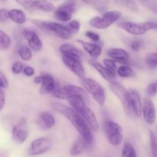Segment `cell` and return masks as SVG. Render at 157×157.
<instances>
[{
  "instance_id": "obj_1",
  "label": "cell",
  "mask_w": 157,
  "mask_h": 157,
  "mask_svg": "<svg viewBox=\"0 0 157 157\" xmlns=\"http://www.w3.org/2000/svg\"><path fill=\"white\" fill-rule=\"evenodd\" d=\"M52 107L54 110L62 114L71 123L81 137L83 138L88 145L92 144L94 141V136L91 128L87 121L79 113H77L73 108H70L67 106L58 103H53L52 104Z\"/></svg>"
},
{
  "instance_id": "obj_2",
  "label": "cell",
  "mask_w": 157,
  "mask_h": 157,
  "mask_svg": "<svg viewBox=\"0 0 157 157\" xmlns=\"http://www.w3.org/2000/svg\"><path fill=\"white\" fill-rule=\"evenodd\" d=\"M72 108L79 113L86 121L91 130L97 133L99 131V123L93 110L87 105L82 96H76L68 100Z\"/></svg>"
},
{
  "instance_id": "obj_3",
  "label": "cell",
  "mask_w": 157,
  "mask_h": 157,
  "mask_svg": "<svg viewBox=\"0 0 157 157\" xmlns=\"http://www.w3.org/2000/svg\"><path fill=\"white\" fill-rule=\"evenodd\" d=\"M33 23L44 31L53 32L59 38L64 40H68L71 38L72 32L67 26L52 21H41L33 20Z\"/></svg>"
},
{
  "instance_id": "obj_4",
  "label": "cell",
  "mask_w": 157,
  "mask_h": 157,
  "mask_svg": "<svg viewBox=\"0 0 157 157\" xmlns=\"http://www.w3.org/2000/svg\"><path fill=\"white\" fill-rule=\"evenodd\" d=\"M82 84L84 90L91 95L98 105L103 107L106 101V93L101 84L92 78L82 79Z\"/></svg>"
},
{
  "instance_id": "obj_5",
  "label": "cell",
  "mask_w": 157,
  "mask_h": 157,
  "mask_svg": "<svg viewBox=\"0 0 157 157\" xmlns=\"http://www.w3.org/2000/svg\"><path fill=\"white\" fill-rule=\"evenodd\" d=\"M121 15L122 13L119 11H108L104 12L101 16H96L91 18L90 20V25L94 29L104 30L117 21Z\"/></svg>"
},
{
  "instance_id": "obj_6",
  "label": "cell",
  "mask_w": 157,
  "mask_h": 157,
  "mask_svg": "<svg viewBox=\"0 0 157 157\" xmlns=\"http://www.w3.org/2000/svg\"><path fill=\"white\" fill-rule=\"evenodd\" d=\"M104 130L109 144L112 146H119L122 143L124 139L123 130L119 124L110 120H107L104 121Z\"/></svg>"
},
{
  "instance_id": "obj_7",
  "label": "cell",
  "mask_w": 157,
  "mask_h": 157,
  "mask_svg": "<svg viewBox=\"0 0 157 157\" xmlns=\"http://www.w3.org/2000/svg\"><path fill=\"white\" fill-rule=\"evenodd\" d=\"M52 95L54 98L59 100H69L76 96H82L83 98L86 96L84 88L73 84H69L55 89Z\"/></svg>"
},
{
  "instance_id": "obj_8",
  "label": "cell",
  "mask_w": 157,
  "mask_h": 157,
  "mask_svg": "<svg viewBox=\"0 0 157 157\" xmlns=\"http://www.w3.org/2000/svg\"><path fill=\"white\" fill-rule=\"evenodd\" d=\"M53 141L48 137H40L34 140L29 147L28 153L30 156H39L47 153L52 149Z\"/></svg>"
},
{
  "instance_id": "obj_9",
  "label": "cell",
  "mask_w": 157,
  "mask_h": 157,
  "mask_svg": "<svg viewBox=\"0 0 157 157\" xmlns=\"http://www.w3.org/2000/svg\"><path fill=\"white\" fill-rule=\"evenodd\" d=\"M76 10V1L75 0H67L61 5L54 12L55 18L61 21L67 22L70 21L72 15Z\"/></svg>"
},
{
  "instance_id": "obj_10",
  "label": "cell",
  "mask_w": 157,
  "mask_h": 157,
  "mask_svg": "<svg viewBox=\"0 0 157 157\" xmlns=\"http://www.w3.org/2000/svg\"><path fill=\"white\" fill-rule=\"evenodd\" d=\"M109 87L112 93L120 100L126 112L127 113H131L130 107H129L128 90L119 82H117L115 81L109 82Z\"/></svg>"
},
{
  "instance_id": "obj_11",
  "label": "cell",
  "mask_w": 157,
  "mask_h": 157,
  "mask_svg": "<svg viewBox=\"0 0 157 157\" xmlns=\"http://www.w3.org/2000/svg\"><path fill=\"white\" fill-rule=\"evenodd\" d=\"M62 61L64 65L74 74L81 79L85 78V70L84 66L80 61V59L75 57L62 55Z\"/></svg>"
},
{
  "instance_id": "obj_12",
  "label": "cell",
  "mask_w": 157,
  "mask_h": 157,
  "mask_svg": "<svg viewBox=\"0 0 157 157\" xmlns=\"http://www.w3.org/2000/svg\"><path fill=\"white\" fill-rule=\"evenodd\" d=\"M128 101L130 113L140 117L142 115L143 103L140 94L136 89L130 88L128 90Z\"/></svg>"
},
{
  "instance_id": "obj_13",
  "label": "cell",
  "mask_w": 157,
  "mask_h": 157,
  "mask_svg": "<svg viewBox=\"0 0 157 157\" xmlns=\"http://www.w3.org/2000/svg\"><path fill=\"white\" fill-rule=\"evenodd\" d=\"M12 138L18 144H21L26 141L29 136V130L27 127V122L25 118H21L15 125L12 127Z\"/></svg>"
},
{
  "instance_id": "obj_14",
  "label": "cell",
  "mask_w": 157,
  "mask_h": 157,
  "mask_svg": "<svg viewBox=\"0 0 157 157\" xmlns=\"http://www.w3.org/2000/svg\"><path fill=\"white\" fill-rule=\"evenodd\" d=\"M142 115L144 121L149 125H153L156 120V111L154 104L151 100L146 98L143 103Z\"/></svg>"
},
{
  "instance_id": "obj_15",
  "label": "cell",
  "mask_w": 157,
  "mask_h": 157,
  "mask_svg": "<svg viewBox=\"0 0 157 157\" xmlns=\"http://www.w3.org/2000/svg\"><path fill=\"white\" fill-rule=\"evenodd\" d=\"M22 35L27 40L29 47L32 50L35 52H39L42 49V41L35 31L25 29L22 31Z\"/></svg>"
},
{
  "instance_id": "obj_16",
  "label": "cell",
  "mask_w": 157,
  "mask_h": 157,
  "mask_svg": "<svg viewBox=\"0 0 157 157\" xmlns=\"http://www.w3.org/2000/svg\"><path fill=\"white\" fill-rule=\"evenodd\" d=\"M118 27L133 35H143L147 32V30L142 23H136L132 21H123L118 24Z\"/></svg>"
},
{
  "instance_id": "obj_17",
  "label": "cell",
  "mask_w": 157,
  "mask_h": 157,
  "mask_svg": "<svg viewBox=\"0 0 157 157\" xmlns=\"http://www.w3.org/2000/svg\"><path fill=\"white\" fill-rule=\"evenodd\" d=\"M36 123L40 128L47 130H50L55 126V119L51 113L42 111L38 113Z\"/></svg>"
},
{
  "instance_id": "obj_18",
  "label": "cell",
  "mask_w": 157,
  "mask_h": 157,
  "mask_svg": "<svg viewBox=\"0 0 157 157\" xmlns=\"http://www.w3.org/2000/svg\"><path fill=\"white\" fill-rule=\"evenodd\" d=\"M90 65L98 72V73L101 75V76L103 78L106 80V81H114L115 78H116V75H115V72L112 71L111 70L107 68V67H105L104 65H102L101 64H100L98 61H94V60H90L89 61Z\"/></svg>"
},
{
  "instance_id": "obj_19",
  "label": "cell",
  "mask_w": 157,
  "mask_h": 157,
  "mask_svg": "<svg viewBox=\"0 0 157 157\" xmlns=\"http://www.w3.org/2000/svg\"><path fill=\"white\" fill-rule=\"evenodd\" d=\"M42 81L40 86V93L41 94H52L55 90V78L49 74H43L41 75Z\"/></svg>"
},
{
  "instance_id": "obj_20",
  "label": "cell",
  "mask_w": 157,
  "mask_h": 157,
  "mask_svg": "<svg viewBox=\"0 0 157 157\" xmlns=\"http://www.w3.org/2000/svg\"><path fill=\"white\" fill-rule=\"evenodd\" d=\"M107 55L116 62L122 64H127L130 58L128 52L122 48H110L107 52Z\"/></svg>"
},
{
  "instance_id": "obj_21",
  "label": "cell",
  "mask_w": 157,
  "mask_h": 157,
  "mask_svg": "<svg viewBox=\"0 0 157 157\" xmlns=\"http://www.w3.org/2000/svg\"><path fill=\"white\" fill-rule=\"evenodd\" d=\"M78 42L80 43L84 48V50L93 59H97L100 57L102 52V48L101 46L98 44L87 42L83 40H78Z\"/></svg>"
},
{
  "instance_id": "obj_22",
  "label": "cell",
  "mask_w": 157,
  "mask_h": 157,
  "mask_svg": "<svg viewBox=\"0 0 157 157\" xmlns=\"http://www.w3.org/2000/svg\"><path fill=\"white\" fill-rule=\"evenodd\" d=\"M88 144L83 138L77 140L70 149V155L71 156H78L86 151Z\"/></svg>"
},
{
  "instance_id": "obj_23",
  "label": "cell",
  "mask_w": 157,
  "mask_h": 157,
  "mask_svg": "<svg viewBox=\"0 0 157 157\" xmlns=\"http://www.w3.org/2000/svg\"><path fill=\"white\" fill-rule=\"evenodd\" d=\"M9 19L18 25H23L27 20L25 13L18 9H12L9 10Z\"/></svg>"
},
{
  "instance_id": "obj_24",
  "label": "cell",
  "mask_w": 157,
  "mask_h": 157,
  "mask_svg": "<svg viewBox=\"0 0 157 157\" xmlns=\"http://www.w3.org/2000/svg\"><path fill=\"white\" fill-rule=\"evenodd\" d=\"M59 51L62 55L75 57V58H78L79 59L81 55H82V52L79 49L70 44H61L59 48Z\"/></svg>"
},
{
  "instance_id": "obj_25",
  "label": "cell",
  "mask_w": 157,
  "mask_h": 157,
  "mask_svg": "<svg viewBox=\"0 0 157 157\" xmlns=\"http://www.w3.org/2000/svg\"><path fill=\"white\" fill-rule=\"evenodd\" d=\"M83 1L100 12L105 11L109 6L108 0H83Z\"/></svg>"
},
{
  "instance_id": "obj_26",
  "label": "cell",
  "mask_w": 157,
  "mask_h": 157,
  "mask_svg": "<svg viewBox=\"0 0 157 157\" xmlns=\"http://www.w3.org/2000/svg\"><path fill=\"white\" fill-rule=\"evenodd\" d=\"M35 9L42 11L44 12H51L55 11V6L48 0H35Z\"/></svg>"
},
{
  "instance_id": "obj_27",
  "label": "cell",
  "mask_w": 157,
  "mask_h": 157,
  "mask_svg": "<svg viewBox=\"0 0 157 157\" xmlns=\"http://www.w3.org/2000/svg\"><path fill=\"white\" fill-rule=\"evenodd\" d=\"M114 2L117 6L124 8L132 12H136L139 10L138 5L134 0H114Z\"/></svg>"
},
{
  "instance_id": "obj_28",
  "label": "cell",
  "mask_w": 157,
  "mask_h": 157,
  "mask_svg": "<svg viewBox=\"0 0 157 157\" xmlns=\"http://www.w3.org/2000/svg\"><path fill=\"white\" fill-rule=\"evenodd\" d=\"M117 75L122 78H134L136 76V73L133 70V68L127 64H122L117 69Z\"/></svg>"
},
{
  "instance_id": "obj_29",
  "label": "cell",
  "mask_w": 157,
  "mask_h": 157,
  "mask_svg": "<svg viewBox=\"0 0 157 157\" xmlns=\"http://www.w3.org/2000/svg\"><path fill=\"white\" fill-rule=\"evenodd\" d=\"M18 55H19L20 58L25 61H31L32 58V49L29 47V46L21 45L20 46L18 50Z\"/></svg>"
},
{
  "instance_id": "obj_30",
  "label": "cell",
  "mask_w": 157,
  "mask_h": 157,
  "mask_svg": "<svg viewBox=\"0 0 157 157\" xmlns=\"http://www.w3.org/2000/svg\"><path fill=\"white\" fill-rule=\"evenodd\" d=\"M12 39L5 32L0 29V50L5 51L10 48Z\"/></svg>"
},
{
  "instance_id": "obj_31",
  "label": "cell",
  "mask_w": 157,
  "mask_h": 157,
  "mask_svg": "<svg viewBox=\"0 0 157 157\" xmlns=\"http://www.w3.org/2000/svg\"><path fill=\"white\" fill-rule=\"evenodd\" d=\"M121 157H137L136 150L131 144L127 142L124 144L121 151Z\"/></svg>"
},
{
  "instance_id": "obj_32",
  "label": "cell",
  "mask_w": 157,
  "mask_h": 157,
  "mask_svg": "<svg viewBox=\"0 0 157 157\" xmlns=\"http://www.w3.org/2000/svg\"><path fill=\"white\" fill-rule=\"evenodd\" d=\"M146 64L149 68H157V53L149 54L146 57Z\"/></svg>"
},
{
  "instance_id": "obj_33",
  "label": "cell",
  "mask_w": 157,
  "mask_h": 157,
  "mask_svg": "<svg viewBox=\"0 0 157 157\" xmlns=\"http://www.w3.org/2000/svg\"><path fill=\"white\" fill-rule=\"evenodd\" d=\"M150 150L153 157H157V140L156 135L152 130L150 131Z\"/></svg>"
},
{
  "instance_id": "obj_34",
  "label": "cell",
  "mask_w": 157,
  "mask_h": 157,
  "mask_svg": "<svg viewBox=\"0 0 157 157\" xmlns=\"http://www.w3.org/2000/svg\"><path fill=\"white\" fill-rule=\"evenodd\" d=\"M15 2L27 10H35L34 6L35 0H15Z\"/></svg>"
},
{
  "instance_id": "obj_35",
  "label": "cell",
  "mask_w": 157,
  "mask_h": 157,
  "mask_svg": "<svg viewBox=\"0 0 157 157\" xmlns=\"http://www.w3.org/2000/svg\"><path fill=\"white\" fill-rule=\"evenodd\" d=\"M103 64H104V65L105 66V67H107V68L110 69V70H111L113 72L116 71L117 69V67L116 61L110 58H104V59L103 60Z\"/></svg>"
},
{
  "instance_id": "obj_36",
  "label": "cell",
  "mask_w": 157,
  "mask_h": 157,
  "mask_svg": "<svg viewBox=\"0 0 157 157\" xmlns=\"http://www.w3.org/2000/svg\"><path fill=\"white\" fill-rule=\"evenodd\" d=\"M147 91L150 96H155L157 94V80L152 81L148 84L147 87Z\"/></svg>"
},
{
  "instance_id": "obj_37",
  "label": "cell",
  "mask_w": 157,
  "mask_h": 157,
  "mask_svg": "<svg viewBox=\"0 0 157 157\" xmlns=\"http://www.w3.org/2000/svg\"><path fill=\"white\" fill-rule=\"evenodd\" d=\"M143 41L139 38H135L130 42V48L134 52H139L143 48Z\"/></svg>"
},
{
  "instance_id": "obj_38",
  "label": "cell",
  "mask_w": 157,
  "mask_h": 157,
  "mask_svg": "<svg viewBox=\"0 0 157 157\" xmlns=\"http://www.w3.org/2000/svg\"><path fill=\"white\" fill-rule=\"evenodd\" d=\"M24 67H25L22 63L20 62V61H15L12 66V71L15 75H18V74L23 72Z\"/></svg>"
},
{
  "instance_id": "obj_39",
  "label": "cell",
  "mask_w": 157,
  "mask_h": 157,
  "mask_svg": "<svg viewBox=\"0 0 157 157\" xmlns=\"http://www.w3.org/2000/svg\"><path fill=\"white\" fill-rule=\"evenodd\" d=\"M67 27L71 29V32H79L80 29H81V23L78 20H71V21H69Z\"/></svg>"
},
{
  "instance_id": "obj_40",
  "label": "cell",
  "mask_w": 157,
  "mask_h": 157,
  "mask_svg": "<svg viewBox=\"0 0 157 157\" xmlns=\"http://www.w3.org/2000/svg\"><path fill=\"white\" fill-rule=\"evenodd\" d=\"M9 81H8L6 75L2 72L0 71V87L2 89H7L9 88Z\"/></svg>"
},
{
  "instance_id": "obj_41",
  "label": "cell",
  "mask_w": 157,
  "mask_h": 157,
  "mask_svg": "<svg viewBox=\"0 0 157 157\" xmlns=\"http://www.w3.org/2000/svg\"><path fill=\"white\" fill-rule=\"evenodd\" d=\"M85 35L89 38V39L94 41V42H98V41H100L99 35L95 33V32H92V31H87V32H85Z\"/></svg>"
},
{
  "instance_id": "obj_42",
  "label": "cell",
  "mask_w": 157,
  "mask_h": 157,
  "mask_svg": "<svg viewBox=\"0 0 157 157\" xmlns=\"http://www.w3.org/2000/svg\"><path fill=\"white\" fill-rule=\"evenodd\" d=\"M9 19V10L6 9H0V22H6Z\"/></svg>"
},
{
  "instance_id": "obj_43",
  "label": "cell",
  "mask_w": 157,
  "mask_h": 157,
  "mask_svg": "<svg viewBox=\"0 0 157 157\" xmlns=\"http://www.w3.org/2000/svg\"><path fill=\"white\" fill-rule=\"evenodd\" d=\"M144 27L147 30V32L151 30H155L157 29V22L154 21H146V22H143Z\"/></svg>"
},
{
  "instance_id": "obj_44",
  "label": "cell",
  "mask_w": 157,
  "mask_h": 157,
  "mask_svg": "<svg viewBox=\"0 0 157 157\" xmlns=\"http://www.w3.org/2000/svg\"><path fill=\"white\" fill-rule=\"evenodd\" d=\"M23 73H24L25 75H26L27 77H32L35 75V69H34L32 66L28 65L24 67Z\"/></svg>"
},
{
  "instance_id": "obj_45",
  "label": "cell",
  "mask_w": 157,
  "mask_h": 157,
  "mask_svg": "<svg viewBox=\"0 0 157 157\" xmlns=\"http://www.w3.org/2000/svg\"><path fill=\"white\" fill-rule=\"evenodd\" d=\"M6 104V94L2 88L0 87V111L4 108Z\"/></svg>"
},
{
  "instance_id": "obj_46",
  "label": "cell",
  "mask_w": 157,
  "mask_h": 157,
  "mask_svg": "<svg viewBox=\"0 0 157 157\" xmlns=\"http://www.w3.org/2000/svg\"><path fill=\"white\" fill-rule=\"evenodd\" d=\"M41 81H42V77H41V75H39V76L35 77L33 80L34 83H35V84H41Z\"/></svg>"
},
{
  "instance_id": "obj_47",
  "label": "cell",
  "mask_w": 157,
  "mask_h": 157,
  "mask_svg": "<svg viewBox=\"0 0 157 157\" xmlns=\"http://www.w3.org/2000/svg\"><path fill=\"white\" fill-rule=\"evenodd\" d=\"M156 133H157V126H156Z\"/></svg>"
}]
</instances>
